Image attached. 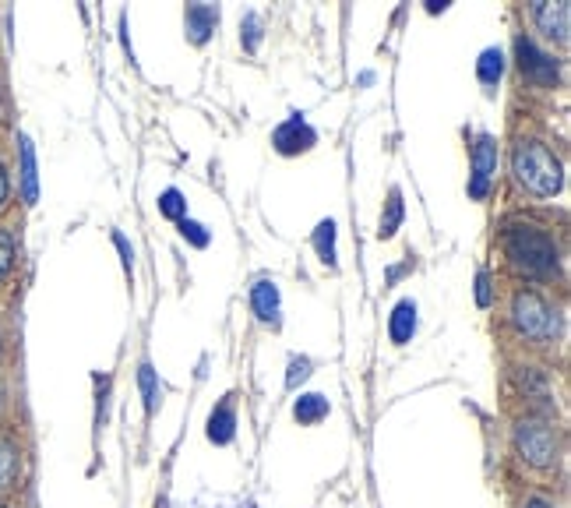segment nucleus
<instances>
[{
	"label": "nucleus",
	"mask_w": 571,
	"mask_h": 508,
	"mask_svg": "<svg viewBox=\"0 0 571 508\" xmlns=\"http://www.w3.org/2000/svg\"><path fill=\"white\" fill-rule=\"evenodd\" d=\"M505 251L529 276H550V272H557V244L550 240V233H543L533 223H508Z\"/></svg>",
	"instance_id": "obj_1"
},
{
	"label": "nucleus",
	"mask_w": 571,
	"mask_h": 508,
	"mask_svg": "<svg viewBox=\"0 0 571 508\" xmlns=\"http://www.w3.org/2000/svg\"><path fill=\"white\" fill-rule=\"evenodd\" d=\"M512 166H515V177L526 191L540 198H550L561 191L564 184V173H561V163L557 156L540 142H519L515 145V156H512Z\"/></svg>",
	"instance_id": "obj_2"
},
{
	"label": "nucleus",
	"mask_w": 571,
	"mask_h": 508,
	"mask_svg": "<svg viewBox=\"0 0 571 508\" xmlns=\"http://www.w3.org/2000/svg\"><path fill=\"white\" fill-rule=\"evenodd\" d=\"M512 318H515V325H519L522 336L536 339V343H550V339L561 336V318H557V311L533 290L515 293Z\"/></svg>",
	"instance_id": "obj_3"
},
{
	"label": "nucleus",
	"mask_w": 571,
	"mask_h": 508,
	"mask_svg": "<svg viewBox=\"0 0 571 508\" xmlns=\"http://www.w3.org/2000/svg\"><path fill=\"white\" fill-rule=\"evenodd\" d=\"M515 445H519L522 459L536 470H547L554 466V456H557V434L547 420L540 417H529L515 427Z\"/></svg>",
	"instance_id": "obj_4"
},
{
	"label": "nucleus",
	"mask_w": 571,
	"mask_h": 508,
	"mask_svg": "<svg viewBox=\"0 0 571 508\" xmlns=\"http://www.w3.org/2000/svg\"><path fill=\"white\" fill-rule=\"evenodd\" d=\"M497 173V142L490 135L476 138L473 149V177H469V195L473 198H487L490 191V177Z\"/></svg>",
	"instance_id": "obj_5"
},
{
	"label": "nucleus",
	"mask_w": 571,
	"mask_h": 508,
	"mask_svg": "<svg viewBox=\"0 0 571 508\" xmlns=\"http://www.w3.org/2000/svg\"><path fill=\"white\" fill-rule=\"evenodd\" d=\"M275 149L282 152V156H297V152H307L314 142H318V135H314V127L307 124L300 113H293L286 124H279L275 127Z\"/></svg>",
	"instance_id": "obj_6"
},
{
	"label": "nucleus",
	"mask_w": 571,
	"mask_h": 508,
	"mask_svg": "<svg viewBox=\"0 0 571 508\" xmlns=\"http://www.w3.org/2000/svg\"><path fill=\"white\" fill-rule=\"evenodd\" d=\"M515 50H519L522 71H526L536 85H554L557 82V60L547 57L543 50H536L533 39H519V43H515Z\"/></svg>",
	"instance_id": "obj_7"
},
{
	"label": "nucleus",
	"mask_w": 571,
	"mask_h": 508,
	"mask_svg": "<svg viewBox=\"0 0 571 508\" xmlns=\"http://www.w3.org/2000/svg\"><path fill=\"white\" fill-rule=\"evenodd\" d=\"M533 18L550 39L568 43V29H571V4L568 0H540V4L533 8Z\"/></svg>",
	"instance_id": "obj_8"
},
{
	"label": "nucleus",
	"mask_w": 571,
	"mask_h": 508,
	"mask_svg": "<svg viewBox=\"0 0 571 508\" xmlns=\"http://www.w3.org/2000/svg\"><path fill=\"white\" fill-rule=\"evenodd\" d=\"M251 307L265 325H279V286L272 279H258L251 286Z\"/></svg>",
	"instance_id": "obj_9"
},
{
	"label": "nucleus",
	"mask_w": 571,
	"mask_h": 508,
	"mask_svg": "<svg viewBox=\"0 0 571 508\" xmlns=\"http://www.w3.org/2000/svg\"><path fill=\"white\" fill-rule=\"evenodd\" d=\"M388 332H392V343H409L416 332V304L413 300H399L392 311V322H388Z\"/></svg>",
	"instance_id": "obj_10"
},
{
	"label": "nucleus",
	"mask_w": 571,
	"mask_h": 508,
	"mask_svg": "<svg viewBox=\"0 0 571 508\" xmlns=\"http://www.w3.org/2000/svg\"><path fill=\"white\" fill-rule=\"evenodd\" d=\"M233 427H237V413H233L230 399H223L212 410V417H208V438L216 441V445H226V441H233Z\"/></svg>",
	"instance_id": "obj_11"
},
{
	"label": "nucleus",
	"mask_w": 571,
	"mask_h": 508,
	"mask_svg": "<svg viewBox=\"0 0 571 508\" xmlns=\"http://www.w3.org/2000/svg\"><path fill=\"white\" fill-rule=\"evenodd\" d=\"M219 22V11L212 8V4H191L187 8V32H191L194 43H205L208 32L216 29Z\"/></svg>",
	"instance_id": "obj_12"
},
{
	"label": "nucleus",
	"mask_w": 571,
	"mask_h": 508,
	"mask_svg": "<svg viewBox=\"0 0 571 508\" xmlns=\"http://www.w3.org/2000/svg\"><path fill=\"white\" fill-rule=\"evenodd\" d=\"M22 195L25 202H36L39 198V184H36V152H32V142L22 138Z\"/></svg>",
	"instance_id": "obj_13"
},
{
	"label": "nucleus",
	"mask_w": 571,
	"mask_h": 508,
	"mask_svg": "<svg viewBox=\"0 0 571 508\" xmlns=\"http://www.w3.org/2000/svg\"><path fill=\"white\" fill-rule=\"evenodd\" d=\"M138 385H141V396H145V410L156 413V406L163 403V389H159V381H156V371H152V364H141V367H138Z\"/></svg>",
	"instance_id": "obj_14"
},
{
	"label": "nucleus",
	"mask_w": 571,
	"mask_h": 508,
	"mask_svg": "<svg viewBox=\"0 0 571 508\" xmlns=\"http://www.w3.org/2000/svg\"><path fill=\"white\" fill-rule=\"evenodd\" d=\"M476 71H480L483 85H497V82H501V75H505V53H501V50H483Z\"/></svg>",
	"instance_id": "obj_15"
},
{
	"label": "nucleus",
	"mask_w": 571,
	"mask_h": 508,
	"mask_svg": "<svg viewBox=\"0 0 571 508\" xmlns=\"http://www.w3.org/2000/svg\"><path fill=\"white\" fill-rule=\"evenodd\" d=\"M321 417H328V399L325 396H300L297 399L300 424H318Z\"/></svg>",
	"instance_id": "obj_16"
},
{
	"label": "nucleus",
	"mask_w": 571,
	"mask_h": 508,
	"mask_svg": "<svg viewBox=\"0 0 571 508\" xmlns=\"http://www.w3.org/2000/svg\"><path fill=\"white\" fill-rule=\"evenodd\" d=\"M15 473H18V449H15V441L0 438V491H4V487H11Z\"/></svg>",
	"instance_id": "obj_17"
},
{
	"label": "nucleus",
	"mask_w": 571,
	"mask_h": 508,
	"mask_svg": "<svg viewBox=\"0 0 571 508\" xmlns=\"http://www.w3.org/2000/svg\"><path fill=\"white\" fill-rule=\"evenodd\" d=\"M314 247H318L321 262L335 265V223H332V219L318 223V230H314Z\"/></svg>",
	"instance_id": "obj_18"
},
{
	"label": "nucleus",
	"mask_w": 571,
	"mask_h": 508,
	"mask_svg": "<svg viewBox=\"0 0 571 508\" xmlns=\"http://www.w3.org/2000/svg\"><path fill=\"white\" fill-rule=\"evenodd\" d=\"M399 223H402V195H399V187H392V195H388V212L381 216L378 237H381V240L392 237V233L399 230Z\"/></svg>",
	"instance_id": "obj_19"
},
{
	"label": "nucleus",
	"mask_w": 571,
	"mask_h": 508,
	"mask_svg": "<svg viewBox=\"0 0 571 508\" xmlns=\"http://www.w3.org/2000/svg\"><path fill=\"white\" fill-rule=\"evenodd\" d=\"M159 212H163L166 219H187V202H184V195H180L177 187L163 191V198H159Z\"/></svg>",
	"instance_id": "obj_20"
},
{
	"label": "nucleus",
	"mask_w": 571,
	"mask_h": 508,
	"mask_svg": "<svg viewBox=\"0 0 571 508\" xmlns=\"http://www.w3.org/2000/svg\"><path fill=\"white\" fill-rule=\"evenodd\" d=\"M11 265H15V237L8 230H0V279L8 276Z\"/></svg>",
	"instance_id": "obj_21"
},
{
	"label": "nucleus",
	"mask_w": 571,
	"mask_h": 508,
	"mask_svg": "<svg viewBox=\"0 0 571 508\" xmlns=\"http://www.w3.org/2000/svg\"><path fill=\"white\" fill-rule=\"evenodd\" d=\"M307 374H311V360H307V357H293L290 360V374H286V385H290V389H297Z\"/></svg>",
	"instance_id": "obj_22"
},
{
	"label": "nucleus",
	"mask_w": 571,
	"mask_h": 508,
	"mask_svg": "<svg viewBox=\"0 0 571 508\" xmlns=\"http://www.w3.org/2000/svg\"><path fill=\"white\" fill-rule=\"evenodd\" d=\"M180 233H184L191 244H198V247H205L208 244V233H205V226L201 223H191V219H180Z\"/></svg>",
	"instance_id": "obj_23"
},
{
	"label": "nucleus",
	"mask_w": 571,
	"mask_h": 508,
	"mask_svg": "<svg viewBox=\"0 0 571 508\" xmlns=\"http://www.w3.org/2000/svg\"><path fill=\"white\" fill-rule=\"evenodd\" d=\"M476 300H480L483 307L490 304V276L487 272H480V279H476Z\"/></svg>",
	"instance_id": "obj_24"
},
{
	"label": "nucleus",
	"mask_w": 571,
	"mask_h": 508,
	"mask_svg": "<svg viewBox=\"0 0 571 508\" xmlns=\"http://www.w3.org/2000/svg\"><path fill=\"white\" fill-rule=\"evenodd\" d=\"M113 240H117L120 254H124V269L131 272V265H134V251H131V244H127V237H124V233H117V237H113Z\"/></svg>",
	"instance_id": "obj_25"
},
{
	"label": "nucleus",
	"mask_w": 571,
	"mask_h": 508,
	"mask_svg": "<svg viewBox=\"0 0 571 508\" xmlns=\"http://www.w3.org/2000/svg\"><path fill=\"white\" fill-rule=\"evenodd\" d=\"M254 43H258V18L247 15V46L254 50Z\"/></svg>",
	"instance_id": "obj_26"
},
{
	"label": "nucleus",
	"mask_w": 571,
	"mask_h": 508,
	"mask_svg": "<svg viewBox=\"0 0 571 508\" xmlns=\"http://www.w3.org/2000/svg\"><path fill=\"white\" fill-rule=\"evenodd\" d=\"M8 202V170H4V163H0V205Z\"/></svg>",
	"instance_id": "obj_27"
},
{
	"label": "nucleus",
	"mask_w": 571,
	"mask_h": 508,
	"mask_svg": "<svg viewBox=\"0 0 571 508\" xmlns=\"http://www.w3.org/2000/svg\"><path fill=\"white\" fill-rule=\"evenodd\" d=\"M526 508H554L550 501H543V498H533V501H526Z\"/></svg>",
	"instance_id": "obj_28"
},
{
	"label": "nucleus",
	"mask_w": 571,
	"mask_h": 508,
	"mask_svg": "<svg viewBox=\"0 0 571 508\" xmlns=\"http://www.w3.org/2000/svg\"><path fill=\"white\" fill-rule=\"evenodd\" d=\"M0 508H4V505H0Z\"/></svg>",
	"instance_id": "obj_29"
}]
</instances>
